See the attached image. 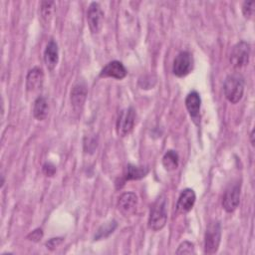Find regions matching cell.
Returning a JSON list of instances; mask_svg holds the SVG:
<instances>
[{"mask_svg":"<svg viewBox=\"0 0 255 255\" xmlns=\"http://www.w3.org/2000/svg\"><path fill=\"white\" fill-rule=\"evenodd\" d=\"M223 92L225 98L231 104H237L242 99L244 92L243 77L238 73L228 75L224 81Z\"/></svg>","mask_w":255,"mask_h":255,"instance_id":"obj_1","label":"cell"},{"mask_svg":"<svg viewBox=\"0 0 255 255\" xmlns=\"http://www.w3.org/2000/svg\"><path fill=\"white\" fill-rule=\"evenodd\" d=\"M165 205L166 202L163 196L157 198L155 202L152 204L148 218V227L151 230L158 231L164 227L167 219Z\"/></svg>","mask_w":255,"mask_h":255,"instance_id":"obj_2","label":"cell"},{"mask_svg":"<svg viewBox=\"0 0 255 255\" xmlns=\"http://www.w3.org/2000/svg\"><path fill=\"white\" fill-rule=\"evenodd\" d=\"M221 239V226L218 221L209 223L204 236V252L214 254L219 247Z\"/></svg>","mask_w":255,"mask_h":255,"instance_id":"obj_3","label":"cell"},{"mask_svg":"<svg viewBox=\"0 0 255 255\" xmlns=\"http://www.w3.org/2000/svg\"><path fill=\"white\" fill-rule=\"evenodd\" d=\"M135 122V112L129 107L120 112L117 120V132L121 136L128 135L133 128Z\"/></svg>","mask_w":255,"mask_h":255,"instance_id":"obj_4","label":"cell"},{"mask_svg":"<svg viewBox=\"0 0 255 255\" xmlns=\"http://www.w3.org/2000/svg\"><path fill=\"white\" fill-rule=\"evenodd\" d=\"M249 56H250L249 44L247 42L241 41L232 48V51L230 54V63L234 68L240 69L248 64Z\"/></svg>","mask_w":255,"mask_h":255,"instance_id":"obj_5","label":"cell"},{"mask_svg":"<svg viewBox=\"0 0 255 255\" xmlns=\"http://www.w3.org/2000/svg\"><path fill=\"white\" fill-rule=\"evenodd\" d=\"M193 68V60L191 55L184 51L180 52L173 61L172 72L177 77H184L188 75Z\"/></svg>","mask_w":255,"mask_h":255,"instance_id":"obj_6","label":"cell"},{"mask_svg":"<svg viewBox=\"0 0 255 255\" xmlns=\"http://www.w3.org/2000/svg\"><path fill=\"white\" fill-rule=\"evenodd\" d=\"M240 202V183L230 184L223 195L222 206L227 212H233Z\"/></svg>","mask_w":255,"mask_h":255,"instance_id":"obj_7","label":"cell"},{"mask_svg":"<svg viewBox=\"0 0 255 255\" xmlns=\"http://www.w3.org/2000/svg\"><path fill=\"white\" fill-rule=\"evenodd\" d=\"M87 20L90 30L93 34H97L101 31L103 26L104 13L99 3L93 2L90 4L87 11Z\"/></svg>","mask_w":255,"mask_h":255,"instance_id":"obj_8","label":"cell"},{"mask_svg":"<svg viewBox=\"0 0 255 255\" xmlns=\"http://www.w3.org/2000/svg\"><path fill=\"white\" fill-rule=\"evenodd\" d=\"M101 77L104 78H114L118 80H122L127 76V69L120 61H112L108 63L100 73Z\"/></svg>","mask_w":255,"mask_h":255,"instance_id":"obj_9","label":"cell"},{"mask_svg":"<svg viewBox=\"0 0 255 255\" xmlns=\"http://www.w3.org/2000/svg\"><path fill=\"white\" fill-rule=\"evenodd\" d=\"M195 193L191 188H185L181 191L177 203H176V210L180 213H186L190 211L195 203Z\"/></svg>","mask_w":255,"mask_h":255,"instance_id":"obj_10","label":"cell"},{"mask_svg":"<svg viewBox=\"0 0 255 255\" xmlns=\"http://www.w3.org/2000/svg\"><path fill=\"white\" fill-rule=\"evenodd\" d=\"M137 204V196L133 192L123 193L118 201V207L125 215H130L134 212Z\"/></svg>","mask_w":255,"mask_h":255,"instance_id":"obj_11","label":"cell"},{"mask_svg":"<svg viewBox=\"0 0 255 255\" xmlns=\"http://www.w3.org/2000/svg\"><path fill=\"white\" fill-rule=\"evenodd\" d=\"M44 74L41 68L35 67L31 69L26 78V88L29 92H35L39 90L43 85Z\"/></svg>","mask_w":255,"mask_h":255,"instance_id":"obj_12","label":"cell"},{"mask_svg":"<svg viewBox=\"0 0 255 255\" xmlns=\"http://www.w3.org/2000/svg\"><path fill=\"white\" fill-rule=\"evenodd\" d=\"M87 93H88L87 87L83 82H79L73 87L71 92V102L74 110L76 111L81 110V108L85 103Z\"/></svg>","mask_w":255,"mask_h":255,"instance_id":"obj_13","label":"cell"},{"mask_svg":"<svg viewBox=\"0 0 255 255\" xmlns=\"http://www.w3.org/2000/svg\"><path fill=\"white\" fill-rule=\"evenodd\" d=\"M44 61L47 68L50 71L54 70L58 64V61H59L58 45L53 40H51L46 46V49L44 51Z\"/></svg>","mask_w":255,"mask_h":255,"instance_id":"obj_14","label":"cell"},{"mask_svg":"<svg viewBox=\"0 0 255 255\" xmlns=\"http://www.w3.org/2000/svg\"><path fill=\"white\" fill-rule=\"evenodd\" d=\"M200 96L196 91L190 92L185 98V107L193 120H196L200 112Z\"/></svg>","mask_w":255,"mask_h":255,"instance_id":"obj_15","label":"cell"},{"mask_svg":"<svg viewBox=\"0 0 255 255\" xmlns=\"http://www.w3.org/2000/svg\"><path fill=\"white\" fill-rule=\"evenodd\" d=\"M148 173V168L145 166H136L133 164H128L125 169V180L140 179Z\"/></svg>","mask_w":255,"mask_h":255,"instance_id":"obj_16","label":"cell"},{"mask_svg":"<svg viewBox=\"0 0 255 255\" xmlns=\"http://www.w3.org/2000/svg\"><path fill=\"white\" fill-rule=\"evenodd\" d=\"M33 115L38 121H43L46 119L48 115V105L45 98L39 97L36 99L33 107Z\"/></svg>","mask_w":255,"mask_h":255,"instance_id":"obj_17","label":"cell"},{"mask_svg":"<svg viewBox=\"0 0 255 255\" xmlns=\"http://www.w3.org/2000/svg\"><path fill=\"white\" fill-rule=\"evenodd\" d=\"M178 154L174 150H167L162 157V165L167 171H172L178 166Z\"/></svg>","mask_w":255,"mask_h":255,"instance_id":"obj_18","label":"cell"},{"mask_svg":"<svg viewBox=\"0 0 255 255\" xmlns=\"http://www.w3.org/2000/svg\"><path fill=\"white\" fill-rule=\"evenodd\" d=\"M55 11V2L54 1H42L40 7L41 18L46 22L49 23L52 19Z\"/></svg>","mask_w":255,"mask_h":255,"instance_id":"obj_19","label":"cell"},{"mask_svg":"<svg viewBox=\"0 0 255 255\" xmlns=\"http://www.w3.org/2000/svg\"><path fill=\"white\" fill-rule=\"evenodd\" d=\"M117 227V222L115 220L110 221L104 225H102L99 230L97 231L96 235H95V240H100L102 238H106L108 237L110 234H112L114 232V230Z\"/></svg>","mask_w":255,"mask_h":255,"instance_id":"obj_20","label":"cell"},{"mask_svg":"<svg viewBox=\"0 0 255 255\" xmlns=\"http://www.w3.org/2000/svg\"><path fill=\"white\" fill-rule=\"evenodd\" d=\"M194 245L189 241H183L176 250V254H193Z\"/></svg>","mask_w":255,"mask_h":255,"instance_id":"obj_21","label":"cell"},{"mask_svg":"<svg viewBox=\"0 0 255 255\" xmlns=\"http://www.w3.org/2000/svg\"><path fill=\"white\" fill-rule=\"evenodd\" d=\"M254 12V2L253 1H245L242 5V13L245 18H251Z\"/></svg>","mask_w":255,"mask_h":255,"instance_id":"obj_22","label":"cell"},{"mask_svg":"<svg viewBox=\"0 0 255 255\" xmlns=\"http://www.w3.org/2000/svg\"><path fill=\"white\" fill-rule=\"evenodd\" d=\"M43 171L47 176H53L56 172V166L51 162H46L43 165Z\"/></svg>","mask_w":255,"mask_h":255,"instance_id":"obj_23","label":"cell"},{"mask_svg":"<svg viewBox=\"0 0 255 255\" xmlns=\"http://www.w3.org/2000/svg\"><path fill=\"white\" fill-rule=\"evenodd\" d=\"M42 237H43V231H42L41 228L35 229L34 231H32V232L28 235V239L31 240V241H34V242L39 241Z\"/></svg>","mask_w":255,"mask_h":255,"instance_id":"obj_24","label":"cell"},{"mask_svg":"<svg viewBox=\"0 0 255 255\" xmlns=\"http://www.w3.org/2000/svg\"><path fill=\"white\" fill-rule=\"evenodd\" d=\"M63 242V239L62 238H51L49 241L46 242V247L50 250H54L55 248H57L61 243Z\"/></svg>","mask_w":255,"mask_h":255,"instance_id":"obj_25","label":"cell"},{"mask_svg":"<svg viewBox=\"0 0 255 255\" xmlns=\"http://www.w3.org/2000/svg\"><path fill=\"white\" fill-rule=\"evenodd\" d=\"M250 137H251V144H252V145H254V140H253V137H254V130H252V131H251Z\"/></svg>","mask_w":255,"mask_h":255,"instance_id":"obj_26","label":"cell"}]
</instances>
